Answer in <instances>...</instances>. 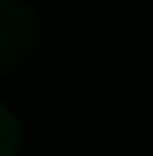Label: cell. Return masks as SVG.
I'll return each mask as SVG.
<instances>
[{
  "label": "cell",
  "mask_w": 153,
  "mask_h": 156,
  "mask_svg": "<svg viewBox=\"0 0 153 156\" xmlns=\"http://www.w3.org/2000/svg\"><path fill=\"white\" fill-rule=\"evenodd\" d=\"M42 38L38 14L28 0H0V76L21 69Z\"/></svg>",
  "instance_id": "cell-1"
},
{
  "label": "cell",
  "mask_w": 153,
  "mask_h": 156,
  "mask_svg": "<svg viewBox=\"0 0 153 156\" xmlns=\"http://www.w3.org/2000/svg\"><path fill=\"white\" fill-rule=\"evenodd\" d=\"M17 142H21V128H17V118L0 104V156H14Z\"/></svg>",
  "instance_id": "cell-2"
}]
</instances>
